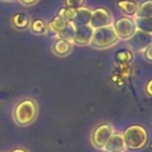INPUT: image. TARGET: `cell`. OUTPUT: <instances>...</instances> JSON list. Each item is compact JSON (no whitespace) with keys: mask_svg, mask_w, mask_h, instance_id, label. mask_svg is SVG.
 Here are the masks:
<instances>
[{"mask_svg":"<svg viewBox=\"0 0 152 152\" xmlns=\"http://www.w3.org/2000/svg\"><path fill=\"white\" fill-rule=\"evenodd\" d=\"M126 149L131 151H139L143 149L148 143L149 135L147 129L139 124L127 127L122 133Z\"/></svg>","mask_w":152,"mask_h":152,"instance_id":"6da1fadb","label":"cell"},{"mask_svg":"<svg viewBox=\"0 0 152 152\" xmlns=\"http://www.w3.org/2000/svg\"><path fill=\"white\" fill-rule=\"evenodd\" d=\"M38 115V105L34 99L26 98L16 104L13 112L15 122L19 126H28L37 118Z\"/></svg>","mask_w":152,"mask_h":152,"instance_id":"7a4b0ae2","label":"cell"},{"mask_svg":"<svg viewBox=\"0 0 152 152\" xmlns=\"http://www.w3.org/2000/svg\"><path fill=\"white\" fill-rule=\"evenodd\" d=\"M118 42L119 38L117 37L114 28L112 25H108L94 29L90 45L96 49H105L114 46Z\"/></svg>","mask_w":152,"mask_h":152,"instance_id":"3957f363","label":"cell"},{"mask_svg":"<svg viewBox=\"0 0 152 152\" xmlns=\"http://www.w3.org/2000/svg\"><path fill=\"white\" fill-rule=\"evenodd\" d=\"M115 32L119 40H130L133 34L137 32V26H135L134 20L130 17H122L114 22L113 25Z\"/></svg>","mask_w":152,"mask_h":152,"instance_id":"277c9868","label":"cell"},{"mask_svg":"<svg viewBox=\"0 0 152 152\" xmlns=\"http://www.w3.org/2000/svg\"><path fill=\"white\" fill-rule=\"evenodd\" d=\"M113 132H114V128L110 123L104 122L97 125L91 135L92 144L98 149H102Z\"/></svg>","mask_w":152,"mask_h":152,"instance_id":"5b68a950","label":"cell"},{"mask_svg":"<svg viewBox=\"0 0 152 152\" xmlns=\"http://www.w3.org/2000/svg\"><path fill=\"white\" fill-rule=\"evenodd\" d=\"M113 22L112 15L104 7H98V9L94 10L92 12L91 20H90V24L93 29L100 27H104V26L110 25Z\"/></svg>","mask_w":152,"mask_h":152,"instance_id":"8992f818","label":"cell"},{"mask_svg":"<svg viewBox=\"0 0 152 152\" xmlns=\"http://www.w3.org/2000/svg\"><path fill=\"white\" fill-rule=\"evenodd\" d=\"M105 152H125L126 146L124 143V139L121 132H113L104 147L102 148Z\"/></svg>","mask_w":152,"mask_h":152,"instance_id":"52a82bcc","label":"cell"},{"mask_svg":"<svg viewBox=\"0 0 152 152\" xmlns=\"http://www.w3.org/2000/svg\"><path fill=\"white\" fill-rule=\"evenodd\" d=\"M93 31L94 29L90 25H85L75 28L73 42L72 43H75V44L80 45V46L90 45L92 40V36H93Z\"/></svg>","mask_w":152,"mask_h":152,"instance_id":"ba28073f","label":"cell"},{"mask_svg":"<svg viewBox=\"0 0 152 152\" xmlns=\"http://www.w3.org/2000/svg\"><path fill=\"white\" fill-rule=\"evenodd\" d=\"M91 15H92V11L90 9L83 7H79V9H77L76 16L73 21L71 22V24L75 28L80 27V26L89 25L90 20H91Z\"/></svg>","mask_w":152,"mask_h":152,"instance_id":"9c48e42d","label":"cell"},{"mask_svg":"<svg viewBox=\"0 0 152 152\" xmlns=\"http://www.w3.org/2000/svg\"><path fill=\"white\" fill-rule=\"evenodd\" d=\"M132 38H134V41L130 45L134 49H145L147 46L151 45V34H148L146 32L137 30Z\"/></svg>","mask_w":152,"mask_h":152,"instance_id":"30bf717a","label":"cell"},{"mask_svg":"<svg viewBox=\"0 0 152 152\" xmlns=\"http://www.w3.org/2000/svg\"><path fill=\"white\" fill-rule=\"evenodd\" d=\"M52 50L57 56H67L72 50V42L64 39H57L53 44Z\"/></svg>","mask_w":152,"mask_h":152,"instance_id":"8fae6325","label":"cell"},{"mask_svg":"<svg viewBox=\"0 0 152 152\" xmlns=\"http://www.w3.org/2000/svg\"><path fill=\"white\" fill-rule=\"evenodd\" d=\"M117 7L126 15V17L134 16L137 9V2H134L132 0H119L117 2Z\"/></svg>","mask_w":152,"mask_h":152,"instance_id":"7c38bea8","label":"cell"},{"mask_svg":"<svg viewBox=\"0 0 152 152\" xmlns=\"http://www.w3.org/2000/svg\"><path fill=\"white\" fill-rule=\"evenodd\" d=\"M12 24L17 29H25L29 26L30 19L26 14L17 13L12 17Z\"/></svg>","mask_w":152,"mask_h":152,"instance_id":"4fadbf2b","label":"cell"},{"mask_svg":"<svg viewBox=\"0 0 152 152\" xmlns=\"http://www.w3.org/2000/svg\"><path fill=\"white\" fill-rule=\"evenodd\" d=\"M135 18H152V0H145L137 5Z\"/></svg>","mask_w":152,"mask_h":152,"instance_id":"5bb4252c","label":"cell"},{"mask_svg":"<svg viewBox=\"0 0 152 152\" xmlns=\"http://www.w3.org/2000/svg\"><path fill=\"white\" fill-rule=\"evenodd\" d=\"M68 24H69V22L66 21L63 17H61V16L57 15V16H55V17L53 18L50 22H49L47 27L50 28L52 31L56 32V34H59V32L63 31V30L67 27Z\"/></svg>","mask_w":152,"mask_h":152,"instance_id":"9a60e30c","label":"cell"},{"mask_svg":"<svg viewBox=\"0 0 152 152\" xmlns=\"http://www.w3.org/2000/svg\"><path fill=\"white\" fill-rule=\"evenodd\" d=\"M133 54L128 49H122L116 54V61L119 66H126L132 61Z\"/></svg>","mask_w":152,"mask_h":152,"instance_id":"2e32d148","label":"cell"},{"mask_svg":"<svg viewBox=\"0 0 152 152\" xmlns=\"http://www.w3.org/2000/svg\"><path fill=\"white\" fill-rule=\"evenodd\" d=\"M134 23L137 26V29H139L140 31L151 34L152 18H135Z\"/></svg>","mask_w":152,"mask_h":152,"instance_id":"e0dca14e","label":"cell"},{"mask_svg":"<svg viewBox=\"0 0 152 152\" xmlns=\"http://www.w3.org/2000/svg\"><path fill=\"white\" fill-rule=\"evenodd\" d=\"M30 30L34 32V34H45L47 32V25L43 20L37 19L34 20L31 23L29 24Z\"/></svg>","mask_w":152,"mask_h":152,"instance_id":"ac0fdd59","label":"cell"},{"mask_svg":"<svg viewBox=\"0 0 152 152\" xmlns=\"http://www.w3.org/2000/svg\"><path fill=\"white\" fill-rule=\"evenodd\" d=\"M76 13H77V9H72V7H61L58 11V16L63 17L66 21H68L69 23H71L74 20L76 16Z\"/></svg>","mask_w":152,"mask_h":152,"instance_id":"d6986e66","label":"cell"},{"mask_svg":"<svg viewBox=\"0 0 152 152\" xmlns=\"http://www.w3.org/2000/svg\"><path fill=\"white\" fill-rule=\"evenodd\" d=\"M74 32H75V27L72 25L71 23L68 24V26L58 34L59 39H64V40H67L69 42H73L74 38Z\"/></svg>","mask_w":152,"mask_h":152,"instance_id":"ffe728a7","label":"cell"},{"mask_svg":"<svg viewBox=\"0 0 152 152\" xmlns=\"http://www.w3.org/2000/svg\"><path fill=\"white\" fill-rule=\"evenodd\" d=\"M85 3V0H66V5L72 9H79Z\"/></svg>","mask_w":152,"mask_h":152,"instance_id":"44dd1931","label":"cell"},{"mask_svg":"<svg viewBox=\"0 0 152 152\" xmlns=\"http://www.w3.org/2000/svg\"><path fill=\"white\" fill-rule=\"evenodd\" d=\"M119 68H120V73H119L120 77H123V78L129 77V75L131 74V69H130V67H129V65L119 66Z\"/></svg>","mask_w":152,"mask_h":152,"instance_id":"7402d4cb","label":"cell"},{"mask_svg":"<svg viewBox=\"0 0 152 152\" xmlns=\"http://www.w3.org/2000/svg\"><path fill=\"white\" fill-rule=\"evenodd\" d=\"M151 53H152V46L149 45V46H147L144 49V56H145V58L147 59L148 61H152Z\"/></svg>","mask_w":152,"mask_h":152,"instance_id":"603a6c76","label":"cell"},{"mask_svg":"<svg viewBox=\"0 0 152 152\" xmlns=\"http://www.w3.org/2000/svg\"><path fill=\"white\" fill-rule=\"evenodd\" d=\"M151 86H152V80H148V83H146V87H145V91L147 93L148 96H152V91H151Z\"/></svg>","mask_w":152,"mask_h":152,"instance_id":"cb8c5ba5","label":"cell"},{"mask_svg":"<svg viewBox=\"0 0 152 152\" xmlns=\"http://www.w3.org/2000/svg\"><path fill=\"white\" fill-rule=\"evenodd\" d=\"M21 3H23L24 5H32L34 3H37L39 0H20Z\"/></svg>","mask_w":152,"mask_h":152,"instance_id":"d4e9b609","label":"cell"},{"mask_svg":"<svg viewBox=\"0 0 152 152\" xmlns=\"http://www.w3.org/2000/svg\"><path fill=\"white\" fill-rule=\"evenodd\" d=\"M11 152H28V151L26 149H24V148H15Z\"/></svg>","mask_w":152,"mask_h":152,"instance_id":"484cf974","label":"cell"},{"mask_svg":"<svg viewBox=\"0 0 152 152\" xmlns=\"http://www.w3.org/2000/svg\"><path fill=\"white\" fill-rule=\"evenodd\" d=\"M3 1H17V0H3Z\"/></svg>","mask_w":152,"mask_h":152,"instance_id":"4316f807","label":"cell"}]
</instances>
